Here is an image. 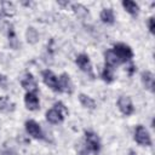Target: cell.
I'll list each match as a JSON object with an SVG mask.
<instances>
[{"label":"cell","instance_id":"cell-1","mask_svg":"<svg viewBox=\"0 0 155 155\" xmlns=\"http://www.w3.org/2000/svg\"><path fill=\"white\" fill-rule=\"evenodd\" d=\"M65 114H68V109L65 108V105L62 102H56L53 104V108L46 111V120L53 125L62 124L64 121Z\"/></svg>","mask_w":155,"mask_h":155},{"label":"cell","instance_id":"cell-2","mask_svg":"<svg viewBox=\"0 0 155 155\" xmlns=\"http://www.w3.org/2000/svg\"><path fill=\"white\" fill-rule=\"evenodd\" d=\"M111 50H113V52L115 53V56L117 57L120 64L131 61L132 57H133V51H132V48H131L128 45H126V44H122V42L115 44Z\"/></svg>","mask_w":155,"mask_h":155},{"label":"cell","instance_id":"cell-3","mask_svg":"<svg viewBox=\"0 0 155 155\" xmlns=\"http://www.w3.org/2000/svg\"><path fill=\"white\" fill-rule=\"evenodd\" d=\"M85 142H86V147H87L88 151H91L96 155L101 151V140H99V137L94 132L86 131L85 132Z\"/></svg>","mask_w":155,"mask_h":155},{"label":"cell","instance_id":"cell-4","mask_svg":"<svg viewBox=\"0 0 155 155\" xmlns=\"http://www.w3.org/2000/svg\"><path fill=\"white\" fill-rule=\"evenodd\" d=\"M134 140L143 147H150L151 145V138L148 132V130L143 125H137L134 130Z\"/></svg>","mask_w":155,"mask_h":155},{"label":"cell","instance_id":"cell-5","mask_svg":"<svg viewBox=\"0 0 155 155\" xmlns=\"http://www.w3.org/2000/svg\"><path fill=\"white\" fill-rule=\"evenodd\" d=\"M41 76H42V81L44 84L50 87L53 92H61V88H59V84H58V78L54 75V73L50 69H46L41 73Z\"/></svg>","mask_w":155,"mask_h":155},{"label":"cell","instance_id":"cell-6","mask_svg":"<svg viewBox=\"0 0 155 155\" xmlns=\"http://www.w3.org/2000/svg\"><path fill=\"white\" fill-rule=\"evenodd\" d=\"M75 63H76V65H78L84 73H86L87 75H90L92 79L94 78L90 57H88L86 53H80V54H78V56H76V59H75Z\"/></svg>","mask_w":155,"mask_h":155},{"label":"cell","instance_id":"cell-7","mask_svg":"<svg viewBox=\"0 0 155 155\" xmlns=\"http://www.w3.org/2000/svg\"><path fill=\"white\" fill-rule=\"evenodd\" d=\"M117 108H119V110L125 116H130L134 111L133 103H132V101H131V98L128 96H120L119 97V99H117Z\"/></svg>","mask_w":155,"mask_h":155},{"label":"cell","instance_id":"cell-8","mask_svg":"<svg viewBox=\"0 0 155 155\" xmlns=\"http://www.w3.org/2000/svg\"><path fill=\"white\" fill-rule=\"evenodd\" d=\"M24 127H25L27 133L30 137H33L35 139H44L42 130H41L40 125L35 120H27L25 124H24Z\"/></svg>","mask_w":155,"mask_h":155},{"label":"cell","instance_id":"cell-9","mask_svg":"<svg viewBox=\"0 0 155 155\" xmlns=\"http://www.w3.org/2000/svg\"><path fill=\"white\" fill-rule=\"evenodd\" d=\"M21 85H22V87L24 90H27V92H34V93H36L38 90H39L38 82H36V80H35V78L33 76L31 73H27L23 76V79L21 81Z\"/></svg>","mask_w":155,"mask_h":155},{"label":"cell","instance_id":"cell-10","mask_svg":"<svg viewBox=\"0 0 155 155\" xmlns=\"http://www.w3.org/2000/svg\"><path fill=\"white\" fill-rule=\"evenodd\" d=\"M58 84H59V88L61 92H65L68 94H71L74 91V86L71 82V79L69 76V74L67 73H62L58 78Z\"/></svg>","mask_w":155,"mask_h":155},{"label":"cell","instance_id":"cell-11","mask_svg":"<svg viewBox=\"0 0 155 155\" xmlns=\"http://www.w3.org/2000/svg\"><path fill=\"white\" fill-rule=\"evenodd\" d=\"M24 104L27 107V109L35 111L40 108V102H39V97L36 96V93L34 92H27L24 96Z\"/></svg>","mask_w":155,"mask_h":155},{"label":"cell","instance_id":"cell-12","mask_svg":"<svg viewBox=\"0 0 155 155\" xmlns=\"http://www.w3.org/2000/svg\"><path fill=\"white\" fill-rule=\"evenodd\" d=\"M140 80H142V84H143L144 88L149 90L150 92H154V82H155V79H154V74L150 70L142 71Z\"/></svg>","mask_w":155,"mask_h":155},{"label":"cell","instance_id":"cell-13","mask_svg":"<svg viewBox=\"0 0 155 155\" xmlns=\"http://www.w3.org/2000/svg\"><path fill=\"white\" fill-rule=\"evenodd\" d=\"M16 108V104L7 96H0V111L1 113H12Z\"/></svg>","mask_w":155,"mask_h":155},{"label":"cell","instance_id":"cell-14","mask_svg":"<svg viewBox=\"0 0 155 155\" xmlns=\"http://www.w3.org/2000/svg\"><path fill=\"white\" fill-rule=\"evenodd\" d=\"M122 7L125 8L126 12H128L131 16H137L139 13V6L137 2L132 1V0H124L121 2Z\"/></svg>","mask_w":155,"mask_h":155},{"label":"cell","instance_id":"cell-15","mask_svg":"<svg viewBox=\"0 0 155 155\" xmlns=\"http://www.w3.org/2000/svg\"><path fill=\"white\" fill-rule=\"evenodd\" d=\"M7 38H8V44L13 50H17L21 46L19 41L17 40V36H16V33H15V28H13L12 24L7 25Z\"/></svg>","mask_w":155,"mask_h":155},{"label":"cell","instance_id":"cell-16","mask_svg":"<svg viewBox=\"0 0 155 155\" xmlns=\"http://www.w3.org/2000/svg\"><path fill=\"white\" fill-rule=\"evenodd\" d=\"M101 21L105 24H114L115 22V16H114V11L113 8H103L101 11Z\"/></svg>","mask_w":155,"mask_h":155},{"label":"cell","instance_id":"cell-17","mask_svg":"<svg viewBox=\"0 0 155 155\" xmlns=\"http://www.w3.org/2000/svg\"><path fill=\"white\" fill-rule=\"evenodd\" d=\"M1 12L6 17H12L16 13V6L11 1H2L1 2Z\"/></svg>","mask_w":155,"mask_h":155},{"label":"cell","instance_id":"cell-18","mask_svg":"<svg viewBox=\"0 0 155 155\" xmlns=\"http://www.w3.org/2000/svg\"><path fill=\"white\" fill-rule=\"evenodd\" d=\"M79 101H80V103H81V105H82L84 108H87V109H91V110H93V109L96 108V102H94V99H93L92 97L85 94V93H80V94H79Z\"/></svg>","mask_w":155,"mask_h":155},{"label":"cell","instance_id":"cell-19","mask_svg":"<svg viewBox=\"0 0 155 155\" xmlns=\"http://www.w3.org/2000/svg\"><path fill=\"white\" fill-rule=\"evenodd\" d=\"M104 57H105V65H108V67L115 68L116 65H119V64H120V62H119L117 57L115 56V53L113 52V50H111V48H110V50H108V51H105Z\"/></svg>","mask_w":155,"mask_h":155},{"label":"cell","instance_id":"cell-20","mask_svg":"<svg viewBox=\"0 0 155 155\" xmlns=\"http://www.w3.org/2000/svg\"><path fill=\"white\" fill-rule=\"evenodd\" d=\"M25 39L30 45H35L39 41V33L34 27H28L25 31Z\"/></svg>","mask_w":155,"mask_h":155},{"label":"cell","instance_id":"cell-21","mask_svg":"<svg viewBox=\"0 0 155 155\" xmlns=\"http://www.w3.org/2000/svg\"><path fill=\"white\" fill-rule=\"evenodd\" d=\"M71 8H73L74 13H75L78 17H80V18H85V17L88 16V8L85 7V6L81 5V4H73V5H71Z\"/></svg>","mask_w":155,"mask_h":155},{"label":"cell","instance_id":"cell-22","mask_svg":"<svg viewBox=\"0 0 155 155\" xmlns=\"http://www.w3.org/2000/svg\"><path fill=\"white\" fill-rule=\"evenodd\" d=\"M101 76H102V79H103L105 82H108V84L113 82V81H114V68L108 67V65H104Z\"/></svg>","mask_w":155,"mask_h":155},{"label":"cell","instance_id":"cell-23","mask_svg":"<svg viewBox=\"0 0 155 155\" xmlns=\"http://www.w3.org/2000/svg\"><path fill=\"white\" fill-rule=\"evenodd\" d=\"M7 86H8V79H7V76L4 75V74H0V88L7 90Z\"/></svg>","mask_w":155,"mask_h":155},{"label":"cell","instance_id":"cell-24","mask_svg":"<svg viewBox=\"0 0 155 155\" xmlns=\"http://www.w3.org/2000/svg\"><path fill=\"white\" fill-rule=\"evenodd\" d=\"M148 28H149V31L153 34L154 33V17H149L148 18Z\"/></svg>","mask_w":155,"mask_h":155},{"label":"cell","instance_id":"cell-25","mask_svg":"<svg viewBox=\"0 0 155 155\" xmlns=\"http://www.w3.org/2000/svg\"><path fill=\"white\" fill-rule=\"evenodd\" d=\"M127 71H128V75H132V74L136 71V67H134V64H131V65L127 68Z\"/></svg>","mask_w":155,"mask_h":155},{"label":"cell","instance_id":"cell-26","mask_svg":"<svg viewBox=\"0 0 155 155\" xmlns=\"http://www.w3.org/2000/svg\"><path fill=\"white\" fill-rule=\"evenodd\" d=\"M1 155H18V154L15 153V151H12V150H4L1 153Z\"/></svg>","mask_w":155,"mask_h":155},{"label":"cell","instance_id":"cell-27","mask_svg":"<svg viewBox=\"0 0 155 155\" xmlns=\"http://www.w3.org/2000/svg\"><path fill=\"white\" fill-rule=\"evenodd\" d=\"M128 155H138V154H137L134 150H130V151H128Z\"/></svg>","mask_w":155,"mask_h":155},{"label":"cell","instance_id":"cell-28","mask_svg":"<svg viewBox=\"0 0 155 155\" xmlns=\"http://www.w3.org/2000/svg\"><path fill=\"white\" fill-rule=\"evenodd\" d=\"M79 155H88V154H87L85 150H82V151H80V154H79Z\"/></svg>","mask_w":155,"mask_h":155},{"label":"cell","instance_id":"cell-29","mask_svg":"<svg viewBox=\"0 0 155 155\" xmlns=\"http://www.w3.org/2000/svg\"><path fill=\"white\" fill-rule=\"evenodd\" d=\"M1 17H2V13H1V12H0V19H1Z\"/></svg>","mask_w":155,"mask_h":155}]
</instances>
